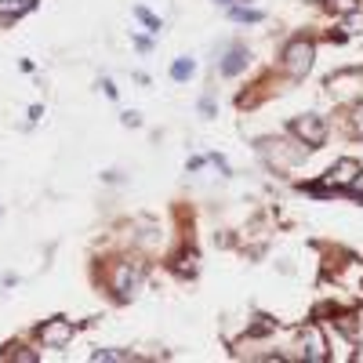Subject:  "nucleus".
Here are the masks:
<instances>
[{"instance_id":"nucleus-1","label":"nucleus","mask_w":363,"mask_h":363,"mask_svg":"<svg viewBox=\"0 0 363 363\" xmlns=\"http://www.w3.org/2000/svg\"><path fill=\"white\" fill-rule=\"evenodd\" d=\"M312 44H309V40H294V44L284 51V70L294 77V80H302L309 70H312Z\"/></svg>"},{"instance_id":"nucleus-2","label":"nucleus","mask_w":363,"mask_h":363,"mask_svg":"<svg viewBox=\"0 0 363 363\" xmlns=\"http://www.w3.org/2000/svg\"><path fill=\"white\" fill-rule=\"evenodd\" d=\"M359 175V164L356 160H338L331 171H327V178H324V185H316L312 193H319V197H327L331 189H345L352 178Z\"/></svg>"},{"instance_id":"nucleus-3","label":"nucleus","mask_w":363,"mask_h":363,"mask_svg":"<svg viewBox=\"0 0 363 363\" xmlns=\"http://www.w3.org/2000/svg\"><path fill=\"white\" fill-rule=\"evenodd\" d=\"M73 331H77V327L70 324V319H48V324L40 327L37 334H40V341H44L48 349H66L70 341H73Z\"/></svg>"},{"instance_id":"nucleus-4","label":"nucleus","mask_w":363,"mask_h":363,"mask_svg":"<svg viewBox=\"0 0 363 363\" xmlns=\"http://www.w3.org/2000/svg\"><path fill=\"white\" fill-rule=\"evenodd\" d=\"M291 131L302 138L305 145L316 149V145H324V138H327V124L319 120V117H298V120L291 124Z\"/></svg>"},{"instance_id":"nucleus-5","label":"nucleus","mask_w":363,"mask_h":363,"mask_svg":"<svg viewBox=\"0 0 363 363\" xmlns=\"http://www.w3.org/2000/svg\"><path fill=\"white\" fill-rule=\"evenodd\" d=\"M113 287L120 298H131L135 287H138V269H131V262H120L117 272H113Z\"/></svg>"},{"instance_id":"nucleus-6","label":"nucleus","mask_w":363,"mask_h":363,"mask_svg":"<svg viewBox=\"0 0 363 363\" xmlns=\"http://www.w3.org/2000/svg\"><path fill=\"white\" fill-rule=\"evenodd\" d=\"M302 338H305V359L324 363V359H327V341H324V334H319V327H316V324H312V327H305V331H302Z\"/></svg>"},{"instance_id":"nucleus-7","label":"nucleus","mask_w":363,"mask_h":363,"mask_svg":"<svg viewBox=\"0 0 363 363\" xmlns=\"http://www.w3.org/2000/svg\"><path fill=\"white\" fill-rule=\"evenodd\" d=\"M37 8V0H0V18H18Z\"/></svg>"},{"instance_id":"nucleus-8","label":"nucleus","mask_w":363,"mask_h":363,"mask_svg":"<svg viewBox=\"0 0 363 363\" xmlns=\"http://www.w3.org/2000/svg\"><path fill=\"white\" fill-rule=\"evenodd\" d=\"M244 66H247V51H244V48H232L229 58L222 62V73H225V77H237Z\"/></svg>"},{"instance_id":"nucleus-9","label":"nucleus","mask_w":363,"mask_h":363,"mask_svg":"<svg viewBox=\"0 0 363 363\" xmlns=\"http://www.w3.org/2000/svg\"><path fill=\"white\" fill-rule=\"evenodd\" d=\"M197 262H200V258H197V251H182L178 258H175V272H178V276H193V272L200 269Z\"/></svg>"},{"instance_id":"nucleus-10","label":"nucleus","mask_w":363,"mask_h":363,"mask_svg":"<svg viewBox=\"0 0 363 363\" xmlns=\"http://www.w3.org/2000/svg\"><path fill=\"white\" fill-rule=\"evenodd\" d=\"M91 359H105V363H127V359H135L127 349H98L91 352Z\"/></svg>"},{"instance_id":"nucleus-11","label":"nucleus","mask_w":363,"mask_h":363,"mask_svg":"<svg viewBox=\"0 0 363 363\" xmlns=\"http://www.w3.org/2000/svg\"><path fill=\"white\" fill-rule=\"evenodd\" d=\"M327 8L334 15H356L359 11V0H327Z\"/></svg>"},{"instance_id":"nucleus-12","label":"nucleus","mask_w":363,"mask_h":363,"mask_svg":"<svg viewBox=\"0 0 363 363\" xmlns=\"http://www.w3.org/2000/svg\"><path fill=\"white\" fill-rule=\"evenodd\" d=\"M193 62H189V58H178L175 62V66H171V77H175V80H189V77H193Z\"/></svg>"},{"instance_id":"nucleus-13","label":"nucleus","mask_w":363,"mask_h":363,"mask_svg":"<svg viewBox=\"0 0 363 363\" xmlns=\"http://www.w3.org/2000/svg\"><path fill=\"white\" fill-rule=\"evenodd\" d=\"M237 22H262V11H251V8H232L229 11Z\"/></svg>"},{"instance_id":"nucleus-14","label":"nucleus","mask_w":363,"mask_h":363,"mask_svg":"<svg viewBox=\"0 0 363 363\" xmlns=\"http://www.w3.org/2000/svg\"><path fill=\"white\" fill-rule=\"evenodd\" d=\"M272 327H276V324H272V319H269V316H258V319H254V327H251V334H254V338H258V334H269Z\"/></svg>"},{"instance_id":"nucleus-15","label":"nucleus","mask_w":363,"mask_h":363,"mask_svg":"<svg viewBox=\"0 0 363 363\" xmlns=\"http://www.w3.org/2000/svg\"><path fill=\"white\" fill-rule=\"evenodd\" d=\"M135 15H138V18H142V22H145L149 29H153V33H160V22H157V15H149L145 8H135Z\"/></svg>"},{"instance_id":"nucleus-16","label":"nucleus","mask_w":363,"mask_h":363,"mask_svg":"<svg viewBox=\"0 0 363 363\" xmlns=\"http://www.w3.org/2000/svg\"><path fill=\"white\" fill-rule=\"evenodd\" d=\"M352 131L363 138V102H359V105H352Z\"/></svg>"},{"instance_id":"nucleus-17","label":"nucleus","mask_w":363,"mask_h":363,"mask_svg":"<svg viewBox=\"0 0 363 363\" xmlns=\"http://www.w3.org/2000/svg\"><path fill=\"white\" fill-rule=\"evenodd\" d=\"M345 189H349V193H352L356 200H363V167H359V175H356V178H352Z\"/></svg>"},{"instance_id":"nucleus-18","label":"nucleus","mask_w":363,"mask_h":363,"mask_svg":"<svg viewBox=\"0 0 363 363\" xmlns=\"http://www.w3.org/2000/svg\"><path fill=\"white\" fill-rule=\"evenodd\" d=\"M338 327L345 331V334H356V316H349V312H345V316L338 319Z\"/></svg>"},{"instance_id":"nucleus-19","label":"nucleus","mask_w":363,"mask_h":363,"mask_svg":"<svg viewBox=\"0 0 363 363\" xmlns=\"http://www.w3.org/2000/svg\"><path fill=\"white\" fill-rule=\"evenodd\" d=\"M15 359H18V363H33V359H37V352H29V349H18V352H15Z\"/></svg>"},{"instance_id":"nucleus-20","label":"nucleus","mask_w":363,"mask_h":363,"mask_svg":"<svg viewBox=\"0 0 363 363\" xmlns=\"http://www.w3.org/2000/svg\"><path fill=\"white\" fill-rule=\"evenodd\" d=\"M124 124H127V127H138L142 120H138V113H127V117H124Z\"/></svg>"}]
</instances>
